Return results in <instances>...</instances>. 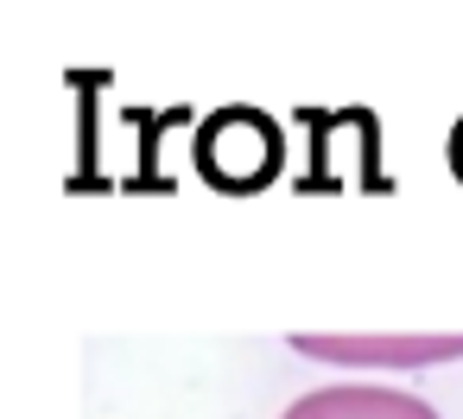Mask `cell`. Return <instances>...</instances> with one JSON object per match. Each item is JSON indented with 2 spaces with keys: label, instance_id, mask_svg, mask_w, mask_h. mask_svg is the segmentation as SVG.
<instances>
[{
  "label": "cell",
  "instance_id": "obj_1",
  "mask_svg": "<svg viewBox=\"0 0 463 419\" xmlns=\"http://www.w3.org/2000/svg\"><path fill=\"white\" fill-rule=\"evenodd\" d=\"M197 166L216 191H260L279 172V128L254 109H216L197 128Z\"/></svg>",
  "mask_w": 463,
  "mask_h": 419
},
{
  "label": "cell",
  "instance_id": "obj_3",
  "mask_svg": "<svg viewBox=\"0 0 463 419\" xmlns=\"http://www.w3.org/2000/svg\"><path fill=\"white\" fill-rule=\"evenodd\" d=\"M279 419H438V413L400 387H317L292 400Z\"/></svg>",
  "mask_w": 463,
  "mask_h": 419
},
{
  "label": "cell",
  "instance_id": "obj_2",
  "mask_svg": "<svg viewBox=\"0 0 463 419\" xmlns=\"http://www.w3.org/2000/svg\"><path fill=\"white\" fill-rule=\"evenodd\" d=\"M298 356L311 362H362V368H425V362H450L463 356V337H324V330H298L292 337Z\"/></svg>",
  "mask_w": 463,
  "mask_h": 419
}]
</instances>
